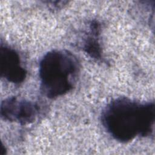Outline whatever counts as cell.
Listing matches in <instances>:
<instances>
[{
    "instance_id": "6da1fadb",
    "label": "cell",
    "mask_w": 155,
    "mask_h": 155,
    "mask_svg": "<svg viewBox=\"0 0 155 155\" xmlns=\"http://www.w3.org/2000/svg\"><path fill=\"white\" fill-rule=\"evenodd\" d=\"M154 120V102H140L126 97L112 100L101 114L105 130L120 143L129 142L137 137L152 136Z\"/></svg>"
},
{
    "instance_id": "3957f363",
    "label": "cell",
    "mask_w": 155,
    "mask_h": 155,
    "mask_svg": "<svg viewBox=\"0 0 155 155\" xmlns=\"http://www.w3.org/2000/svg\"><path fill=\"white\" fill-rule=\"evenodd\" d=\"M39 107L35 102L16 96L8 97L1 102V117L21 125L33 123L39 114Z\"/></svg>"
},
{
    "instance_id": "7a4b0ae2",
    "label": "cell",
    "mask_w": 155,
    "mask_h": 155,
    "mask_svg": "<svg viewBox=\"0 0 155 155\" xmlns=\"http://www.w3.org/2000/svg\"><path fill=\"white\" fill-rule=\"evenodd\" d=\"M77 57L67 50H52L45 53L39 65L40 88L48 98L54 99L70 91L80 72Z\"/></svg>"
},
{
    "instance_id": "5b68a950",
    "label": "cell",
    "mask_w": 155,
    "mask_h": 155,
    "mask_svg": "<svg viewBox=\"0 0 155 155\" xmlns=\"http://www.w3.org/2000/svg\"><path fill=\"white\" fill-rule=\"evenodd\" d=\"M101 25L96 20L89 24V30L84 39L82 48L90 58L99 61L102 59V48L100 42Z\"/></svg>"
},
{
    "instance_id": "277c9868",
    "label": "cell",
    "mask_w": 155,
    "mask_h": 155,
    "mask_svg": "<svg viewBox=\"0 0 155 155\" xmlns=\"http://www.w3.org/2000/svg\"><path fill=\"white\" fill-rule=\"evenodd\" d=\"M0 74L2 78L14 84L22 83L27 74L18 53L2 43L0 47Z\"/></svg>"
}]
</instances>
